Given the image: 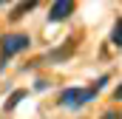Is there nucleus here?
<instances>
[{
  "label": "nucleus",
  "mask_w": 122,
  "mask_h": 119,
  "mask_svg": "<svg viewBox=\"0 0 122 119\" xmlns=\"http://www.w3.org/2000/svg\"><path fill=\"white\" fill-rule=\"evenodd\" d=\"M105 82H108V74H105V77H99L88 91H82V88H65V91L60 94V105H62V108H82L85 102H91L94 96L99 94V88H102Z\"/></svg>",
  "instance_id": "f257e3e1"
},
{
  "label": "nucleus",
  "mask_w": 122,
  "mask_h": 119,
  "mask_svg": "<svg viewBox=\"0 0 122 119\" xmlns=\"http://www.w3.org/2000/svg\"><path fill=\"white\" fill-rule=\"evenodd\" d=\"M0 45H3V57H0V71H3L6 62L14 57V54L26 51V48L31 45V37H29V34H6V37L0 40Z\"/></svg>",
  "instance_id": "f03ea898"
},
{
  "label": "nucleus",
  "mask_w": 122,
  "mask_h": 119,
  "mask_svg": "<svg viewBox=\"0 0 122 119\" xmlns=\"http://www.w3.org/2000/svg\"><path fill=\"white\" fill-rule=\"evenodd\" d=\"M74 14V3L71 0H57L51 9H48V23H62L65 17Z\"/></svg>",
  "instance_id": "7ed1b4c3"
},
{
  "label": "nucleus",
  "mask_w": 122,
  "mask_h": 119,
  "mask_svg": "<svg viewBox=\"0 0 122 119\" xmlns=\"http://www.w3.org/2000/svg\"><path fill=\"white\" fill-rule=\"evenodd\" d=\"M74 48H77V43H74V40H68L65 45H60V48H54V51H48V57L43 60V62H60V60H65L68 54H71V51H74Z\"/></svg>",
  "instance_id": "20e7f679"
},
{
  "label": "nucleus",
  "mask_w": 122,
  "mask_h": 119,
  "mask_svg": "<svg viewBox=\"0 0 122 119\" xmlns=\"http://www.w3.org/2000/svg\"><path fill=\"white\" fill-rule=\"evenodd\" d=\"M34 6H37L34 0H26V3H17V6L11 9V17H9V20H20L23 14H29V11H31V9H34Z\"/></svg>",
  "instance_id": "39448f33"
},
{
  "label": "nucleus",
  "mask_w": 122,
  "mask_h": 119,
  "mask_svg": "<svg viewBox=\"0 0 122 119\" xmlns=\"http://www.w3.org/2000/svg\"><path fill=\"white\" fill-rule=\"evenodd\" d=\"M111 43L122 48V17L117 20V26H114V31H111Z\"/></svg>",
  "instance_id": "423d86ee"
},
{
  "label": "nucleus",
  "mask_w": 122,
  "mask_h": 119,
  "mask_svg": "<svg viewBox=\"0 0 122 119\" xmlns=\"http://www.w3.org/2000/svg\"><path fill=\"white\" fill-rule=\"evenodd\" d=\"M23 96H26V91H14V94H11V96L6 99V111H14V105H17V102H20Z\"/></svg>",
  "instance_id": "0eeeda50"
},
{
  "label": "nucleus",
  "mask_w": 122,
  "mask_h": 119,
  "mask_svg": "<svg viewBox=\"0 0 122 119\" xmlns=\"http://www.w3.org/2000/svg\"><path fill=\"white\" fill-rule=\"evenodd\" d=\"M48 88V82H46V79H37V82H34V91H46Z\"/></svg>",
  "instance_id": "6e6552de"
},
{
  "label": "nucleus",
  "mask_w": 122,
  "mask_h": 119,
  "mask_svg": "<svg viewBox=\"0 0 122 119\" xmlns=\"http://www.w3.org/2000/svg\"><path fill=\"white\" fill-rule=\"evenodd\" d=\"M102 119H119V114H117V111H108V114H105Z\"/></svg>",
  "instance_id": "1a4fd4ad"
},
{
  "label": "nucleus",
  "mask_w": 122,
  "mask_h": 119,
  "mask_svg": "<svg viewBox=\"0 0 122 119\" xmlns=\"http://www.w3.org/2000/svg\"><path fill=\"white\" fill-rule=\"evenodd\" d=\"M114 96H117V99H122V85H119L117 91H114Z\"/></svg>",
  "instance_id": "9d476101"
}]
</instances>
